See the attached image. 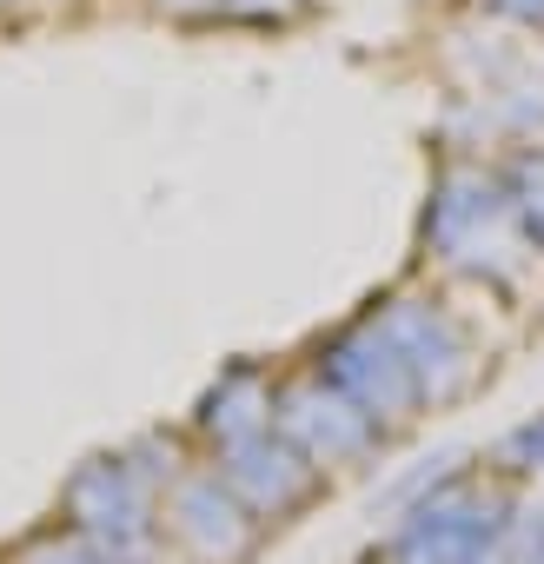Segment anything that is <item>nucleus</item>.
<instances>
[{
    "label": "nucleus",
    "mask_w": 544,
    "mask_h": 564,
    "mask_svg": "<svg viewBox=\"0 0 544 564\" xmlns=\"http://www.w3.org/2000/svg\"><path fill=\"white\" fill-rule=\"evenodd\" d=\"M491 8H504V14H518V21H544V0H491Z\"/></svg>",
    "instance_id": "obj_1"
}]
</instances>
